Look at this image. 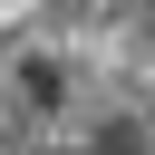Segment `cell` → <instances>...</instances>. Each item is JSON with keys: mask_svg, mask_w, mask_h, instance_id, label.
<instances>
[{"mask_svg": "<svg viewBox=\"0 0 155 155\" xmlns=\"http://www.w3.org/2000/svg\"><path fill=\"white\" fill-rule=\"evenodd\" d=\"M19 97H29V107H58V58H29V68H19Z\"/></svg>", "mask_w": 155, "mask_h": 155, "instance_id": "obj_1", "label": "cell"}, {"mask_svg": "<svg viewBox=\"0 0 155 155\" xmlns=\"http://www.w3.org/2000/svg\"><path fill=\"white\" fill-rule=\"evenodd\" d=\"M97 155H136V126H107V136H97Z\"/></svg>", "mask_w": 155, "mask_h": 155, "instance_id": "obj_2", "label": "cell"}]
</instances>
